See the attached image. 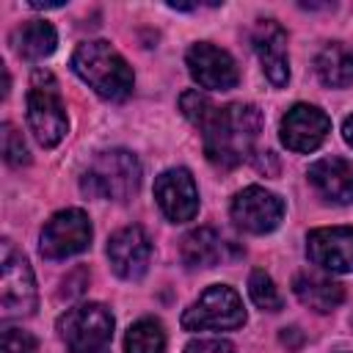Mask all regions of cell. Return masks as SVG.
I'll use <instances>...</instances> for the list:
<instances>
[{"label":"cell","instance_id":"1","mask_svg":"<svg viewBox=\"0 0 353 353\" xmlns=\"http://www.w3.org/2000/svg\"><path fill=\"white\" fill-rule=\"evenodd\" d=\"M199 130L204 138L207 160L218 168H234L254 152L262 130V113L254 105L234 102L226 108H215Z\"/></svg>","mask_w":353,"mask_h":353},{"label":"cell","instance_id":"2","mask_svg":"<svg viewBox=\"0 0 353 353\" xmlns=\"http://www.w3.org/2000/svg\"><path fill=\"white\" fill-rule=\"evenodd\" d=\"M74 74L102 99H124L132 91V69L108 41H83L72 55Z\"/></svg>","mask_w":353,"mask_h":353},{"label":"cell","instance_id":"3","mask_svg":"<svg viewBox=\"0 0 353 353\" xmlns=\"http://www.w3.org/2000/svg\"><path fill=\"white\" fill-rule=\"evenodd\" d=\"M141 185V163L127 149L99 152L80 176V190L88 199L127 201Z\"/></svg>","mask_w":353,"mask_h":353},{"label":"cell","instance_id":"4","mask_svg":"<svg viewBox=\"0 0 353 353\" xmlns=\"http://www.w3.org/2000/svg\"><path fill=\"white\" fill-rule=\"evenodd\" d=\"M58 334L69 353H110L113 314L105 303H80L58 317Z\"/></svg>","mask_w":353,"mask_h":353},{"label":"cell","instance_id":"5","mask_svg":"<svg viewBox=\"0 0 353 353\" xmlns=\"http://www.w3.org/2000/svg\"><path fill=\"white\" fill-rule=\"evenodd\" d=\"M39 292L36 279L30 270V262L8 243L3 240L0 254V314L6 320L11 317H28L36 312Z\"/></svg>","mask_w":353,"mask_h":353},{"label":"cell","instance_id":"6","mask_svg":"<svg viewBox=\"0 0 353 353\" xmlns=\"http://www.w3.org/2000/svg\"><path fill=\"white\" fill-rule=\"evenodd\" d=\"M28 124H30L33 138L44 149L58 146L69 130L66 110H63V102L55 91V83L41 69L33 74V85L28 91Z\"/></svg>","mask_w":353,"mask_h":353},{"label":"cell","instance_id":"7","mask_svg":"<svg viewBox=\"0 0 353 353\" xmlns=\"http://www.w3.org/2000/svg\"><path fill=\"white\" fill-rule=\"evenodd\" d=\"M245 323V309L240 295L226 284L207 287L199 301H193L182 314L185 331H232Z\"/></svg>","mask_w":353,"mask_h":353},{"label":"cell","instance_id":"8","mask_svg":"<svg viewBox=\"0 0 353 353\" xmlns=\"http://www.w3.org/2000/svg\"><path fill=\"white\" fill-rule=\"evenodd\" d=\"M91 221L83 210L69 207L55 212L41 234H39V251L44 259H66L74 254H83L91 245Z\"/></svg>","mask_w":353,"mask_h":353},{"label":"cell","instance_id":"9","mask_svg":"<svg viewBox=\"0 0 353 353\" xmlns=\"http://www.w3.org/2000/svg\"><path fill=\"white\" fill-rule=\"evenodd\" d=\"M281 218H284V201L259 185H248L232 199V221L243 232L268 234L281 223Z\"/></svg>","mask_w":353,"mask_h":353},{"label":"cell","instance_id":"10","mask_svg":"<svg viewBox=\"0 0 353 353\" xmlns=\"http://www.w3.org/2000/svg\"><path fill=\"white\" fill-rule=\"evenodd\" d=\"M185 63H188L190 77L201 88H210V91H229L240 80L234 58L226 50H221V47H215L210 41L193 44L188 50V55H185Z\"/></svg>","mask_w":353,"mask_h":353},{"label":"cell","instance_id":"11","mask_svg":"<svg viewBox=\"0 0 353 353\" xmlns=\"http://www.w3.org/2000/svg\"><path fill=\"white\" fill-rule=\"evenodd\" d=\"M331 132V119L317 108L298 102L292 105L279 127V138L290 152H314Z\"/></svg>","mask_w":353,"mask_h":353},{"label":"cell","instance_id":"12","mask_svg":"<svg viewBox=\"0 0 353 353\" xmlns=\"http://www.w3.org/2000/svg\"><path fill=\"white\" fill-rule=\"evenodd\" d=\"M154 199L163 215L174 223L193 221L199 212V190L188 168H168L154 179Z\"/></svg>","mask_w":353,"mask_h":353},{"label":"cell","instance_id":"13","mask_svg":"<svg viewBox=\"0 0 353 353\" xmlns=\"http://www.w3.org/2000/svg\"><path fill=\"white\" fill-rule=\"evenodd\" d=\"M108 259L116 276L135 281L149 270L152 262V240L141 226H124L108 240Z\"/></svg>","mask_w":353,"mask_h":353},{"label":"cell","instance_id":"14","mask_svg":"<svg viewBox=\"0 0 353 353\" xmlns=\"http://www.w3.org/2000/svg\"><path fill=\"white\" fill-rule=\"evenodd\" d=\"M309 259L328 273L353 270V226H328L312 229L306 237Z\"/></svg>","mask_w":353,"mask_h":353},{"label":"cell","instance_id":"15","mask_svg":"<svg viewBox=\"0 0 353 353\" xmlns=\"http://www.w3.org/2000/svg\"><path fill=\"white\" fill-rule=\"evenodd\" d=\"M254 52L262 63L265 77L276 85L284 88L290 80V58H287V30L276 19H259L251 33Z\"/></svg>","mask_w":353,"mask_h":353},{"label":"cell","instance_id":"16","mask_svg":"<svg viewBox=\"0 0 353 353\" xmlns=\"http://www.w3.org/2000/svg\"><path fill=\"white\" fill-rule=\"evenodd\" d=\"M314 190L334 204H353V163L345 157H323L306 171Z\"/></svg>","mask_w":353,"mask_h":353},{"label":"cell","instance_id":"17","mask_svg":"<svg viewBox=\"0 0 353 353\" xmlns=\"http://www.w3.org/2000/svg\"><path fill=\"white\" fill-rule=\"evenodd\" d=\"M292 292L303 306H309L312 312H320V314L336 309L345 301V287L339 281L317 276V273H298L292 281Z\"/></svg>","mask_w":353,"mask_h":353},{"label":"cell","instance_id":"18","mask_svg":"<svg viewBox=\"0 0 353 353\" xmlns=\"http://www.w3.org/2000/svg\"><path fill=\"white\" fill-rule=\"evenodd\" d=\"M182 262L190 270H201V268H215L221 265L223 254H226V243L221 240V234L210 226H199L193 232H188L182 237Z\"/></svg>","mask_w":353,"mask_h":353},{"label":"cell","instance_id":"19","mask_svg":"<svg viewBox=\"0 0 353 353\" xmlns=\"http://www.w3.org/2000/svg\"><path fill=\"white\" fill-rule=\"evenodd\" d=\"M11 44H14V52L25 61H41L47 55L55 52V44H58V33L50 22L44 19H30L25 25H19L11 36Z\"/></svg>","mask_w":353,"mask_h":353},{"label":"cell","instance_id":"20","mask_svg":"<svg viewBox=\"0 0 353 353\" xmlns=\"http://www.w3.org/2000/svg\"><path fill=\"white\" fill-rule=\"evenodd\" d=\"M314 69L328 88H347L353 83V55L339 41H331L317 52Z\"/></svg>","mask_w":353,"mask_h":353},{"label":"cell","instance_id":"21","mask_svg":"<svg viewBox=\"0 0 353 353\" xmlns=\"http://www.w3.org/2000/svg\"><path fill=\"white\" fill-rule=\"evenodd\" d=\"M124 350L127 353H163L165 350L163 323L154 317H143V320L132 323L124 336Z\"/></svg>","mask_w":353,"mask_h":353},{"label":"cell","instance_id":"22","mask_svg":"<svg viewBox=\"0 0 353 353\" xmlns=\"http://www.w3.org/2000/svg\"><path fill=\"white\" fill-rule=\"evenodd\" d=\"M248 292H251V301L259 309H265V312H279L281 309V295H279L273 279L265 270H254L248 276Z\"/></svg>","mask_w":353,"mask_h":353},{"label":"cell","instance_id":"23","mask_svg":"<svg viewBox=\"0 0 353 353\" xmlns=\"http://www.w3.org/2000/svg\"><path fill=\"white\" fill-rule=\"evenodd\" d=\"M0 141H3V157L8 165H28L30 163V154H28V146L22 141V132H17L14 124H3V132H0Z\"/></svg>","mask_w":353,"mask_h":353},{"label":"cell","instance_id":"24","mask_svg":"<svg viewBox=\"0 0 353 353\" xmlns=\"http://www.w3.org/2000/svg\"><path fill=\"white\" fill-rule=\"evenodd\" d=\"M179 108H182L185 119L193 121L196 127H201V124L210 119V113L215 110V105H212L204 94H199V91H185V94L179 97Z\"/></svg>","mask_w":353,"mask_h":353},{"label":"cell","instance_id":"25","mask_svg":"<svg viewBox=\"0 0 353 353\" xmlns=\"http://www.w3.org/2000/svg\"><path fill=\"white\" fill-rule=\"evenodd\" d=\"M0 353H39V345L33 334L22 328H6L0 339Z\"/></svg>","mask_w":353,"mask_h":353},{"label":"cell","instance_id":"26","mask_svg":"<svg viewBox=\"0 0 353 353\" xmlns=\"http://www.w3.org/2000/svg\"><path fill=\"white\" fill-rule=\"evenodd\" d=\"M185 353H234V345L226 339H193L185 345Z\"/></svg>","mask_w":353,"mask_h":353},{"label":"cell","instance_id":"27","mask_svg":"<svg viewBox=\"0 0 353 353\" xmlns=\"http://www.w3.org/2000/svg\"><path fill=\"white\" fill-rule=\"evenodd\" d=\"M342 138H345L347 146H353V116H347V119L342 121Z\"/></svg>","mask_w":353,"mask_h":353}]
</instances>
